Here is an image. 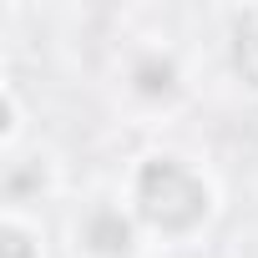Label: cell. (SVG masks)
<instances>
[{"mask_svg": "<svg viewBox=\"0 0 258 258\" xmlns=\"http://www.w3.org/2000/svg\"><path fill=\"white\" fill-rule=\"evenodd\" d=\"M66 248L71 258H142L147 233L121 192H91L66 218Z\"/></svg>", "mask_w": 258, "mask_h": 258, "instance_id": "obj_3", "label": "cell"}, {"mask_svg": "<svg viewBox=\"0 0 258 258\" xmlns=\"http://www.w3.org/2000/svg\"><path fill=\"white\" fill-rule=\"evenodd\" d=\"M46 223L36 213H0V258H46Z\"/></svg>", "mask_w": 258, "mask_h": 258, "instance_id": "obj_5", "label": "cell"}, {"mask_svg": "<svg viewBox=\"0 0 258 258\" xmlns=\"http://www.w3.org/2000/svg\"><path fill=\"white\" fill-rule=\"evenodd\" d=\"M6 208L11 213H36V208H46L56 192H61V162H56V152H16V157H6Z\"/></svg>", "mask_w": 258, "mask_h": 258, "instance_id": "obj_4", "label": "cell"}, {"mask_svg": "<svg viewBox=\"0 0 258 258\" xmlns=\"http://www.w3.org/2000/svg\"><path fill=\"white\" fill-rule=\"evenodd\" d=\"M116 91L137 116H152V121L177 116L187 106V96H192V71H187V61H182V51L172 41L142 36L116 61Z\"/></svg>", "mask_w": 258, "mask_h": 258, "instance_id": "obj_2", "label": "cell"}, {"mask_svg": "<svg viewBox=\"0 0 258 258\" xmlns=\"http://www.w3.org/2000/svg\"><path fill=\"white\" fill-rule=\"evenodd\" d=\"M121 198L132 203L147 243H167V248H187L198 243L213 223H218V208H223V192H218V177L177 152V147H152L142 152L132 167H126V182H121Z\"/></svg>", "mask_w": 258, "mask_h": 258, "instance_id": "obj_1", "label": "cell"}, {"mask_svg": "<svg viewBox=\"0 0 258 258\" xmlns=\"http://www.w3.org/2000/svg\"><path fill=\"white\" fill-rule=\"evenodd\" d=\"M21 147H26V96L16 81H6L0 86V152L16 157Z\"/></svg>", "mask_w": 258, "mask_h": 258, "instance_id": "obj_6", "label": "cell"}, {"mask_svg": "<svg viewBox=\"0 0 258 258\" xmlns=\"http://www.w3.org/2000/svg\"><path fill=\"white\" fill-rule=\"evenodd\" d=\"M243 36H238V56H243V66L253 71V81H258V11H243Z\"/></svg>", "mask_w": 258, "mask_h": 258, "instance_id": "obj_7", "label": "cell"}]
</instances>
